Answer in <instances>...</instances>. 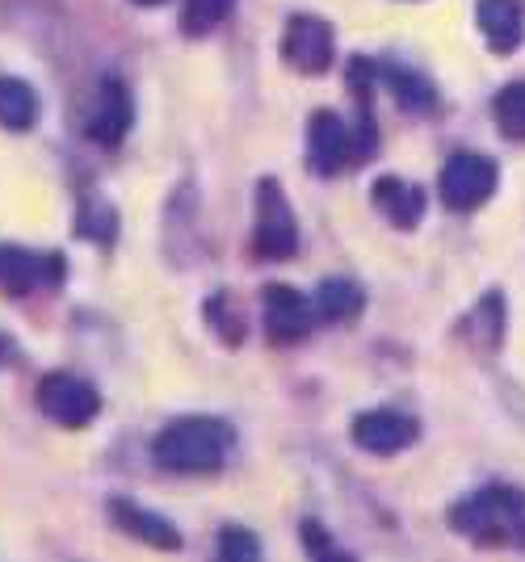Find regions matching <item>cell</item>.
<instances>
[{"instance_id":"cell-1","label":"cell","mask_w":525,"mask_h":562,"mask_svg":"<svg viewBox=\"0 0 525 562\" xmlns=\"http://www.w3.org/2000/svg\"><path fill=\"white\" fill-rule=\"evenodd\" d=\"M236 432L215 416H181L156 437V462L172 474H211L227 462Z\"/></svg>"},{"instance_id":"cell-2","label":"cell","mask_w":525,"mask_h":562,"mask_svg":"<svg viewBox=\"0 0 525 562\" xmlns=\"http://www.w3.org/2000/svg\"><path fill=\"white\" fill-rule=\"evenodd\" d=\"M450 525L476 546H525V495L513 487H483L454 504Z\"/></svg>"},{"instance_id":"cell-3","label":"cell","mask_w":525,"mask_h":562,"mask_svg":"<svg viewBox=\"0 0 525 562\" xmlns=\"http://www.w3.org/2000/svg\"><path fill=\"white\" fill-rule=\"evenodd\" d=\"M496 181H501V172H496V165L488 156L458 151V156H450V165L442 168L437 189H442L450 211H476V206H483L496 193Z\"/></svg>"},{"instance_id":"cell-4","label":"cell","mask_w":525,"mask_h":562,"mask_svg":"<svg viewBox=\"0 0 525 562\" xmlns=\"http://www.w3.org/2000/svg\"><path fill=\"white\" fill-rule=\"evenodd\" d=\"M253 248L265 260H287L299 248V227H294V211L282 198L278 181H261L257 189V232H253Z\"/></svg>"},{"instance_id":"cell-5","label":"cell","mask_w":525,"mask_h":562,"mask_svg":"<svg viewBox=\"0 0 525 562\" xmlns=\"http://www.w3.org/2000/svg\"><path fill=\"white\" fill-rule=\"evenodd\" d=\"M38 407L59 428H85L101 412L97 391L76 374H47L38 382Z\"/></svg>"},{"instance_id":"cell-6","label":"cell","mask_w":525,"mask_h":562,"mask_svg":"<svg viewBox=\"0 0 525 562\" xmlns=\"http://www.w3.org/2000/svg\"><path fill=\"white\" fill-rule=\"evenodd\" d=\"M64 278V257L59 252H30L18 244H0V290L9 299H25L38 285H55Z\"/></svg>"},{"instance_id":"cell-7","label":"cell","mask_w":525,"mask_h":562,"mask_svg":"<svg viewBox=\"0 0 525 562\" xmlns=\"http://www.w3.org/2000/svg\"><path fill=\"white\" fill-rule=\"evenodd\" d=\"M282 59L303 76H320V71L333 68V30L320 18H290L282 30Z\"/></svg>"},{"instance_id":"cell-8","label":"cell","mask_w":525,"mask_h":562,"mask_svg":"<svg viewBox=\"0 0 525 562\" xmlns=\"http://www.w3.org/2000/svg\"><path fill=\"white\" fill-rule=\"evenodd\" d=\"M315 324V303L303 299L294 285H265V336L273 345L303 340Z\"/></svg>"},{"instance_id":"cell-9","label":"cell","mask_w":525,"mask_h":562,"mask_svg":"<svg viewBox=\"0 0 525 562\" xmlns=\"http://www.w3.org/2000/svg\"><path fill=\"white\" fill-rule=\"evenodd\" d=\"M421 437V428L412 416H400L391 407H379V412H361L354 416V446L375 453V458H391V453H404L412 441Z\"/></svg>"},{"instance_id":"cell-10","label":"cell","mask_w":525,"mask_h":562,"mask_svg":"<svg viewBox=\"0 0 525 562\" xmlns=\"http://www.w3.org/2000/svg\"><path fill=\"white\" fill-rule=\"evenodd\" d=\"M349 156H354V135H349V126L333 114V110H320V114H311V126H308V160H311V172H320V177H333L340 168L349 165Z\"/></svg>"},{"instance_id":"cell-11","label":"cell","mask_w":525,"mask_h":562,"mask_svg":"<svg viewBox=\"0 0 525 562\" xmlns=\"http://www.w3.org/2000/svg\"><path fill=\"white\" fill-rule=\"evenodd\" d=\"M131 117H135V110H131L126 85H122V80H101L93 110L85 117V131H89V139H97L101 147H114V143L126 139Z\"/></svg>"},{"instance_id":"cell-12","label":"cell","mask_w":525,"mask_h":562,"mask_svg":"<svg viewBox=\"0 0 525 562\" xmlns=\"http://www.w3.org/2000/svg\"><path fill=\"white\" fill-rule=\"evenodd\" d=\"M110 516H114L119 529H126L131 538H139L144 546H156V550H181V533L172 529V520L147 513V508H139V504H131V499H110Z\"/></svg>"},{"instance_id":"cell-13","label":"cell","mask_w":525,"mask_h":562,"mask_svg":"<svg viewBox=\"0 0 525 562\" xmlns=\"http://www.w3.org/2000/svg\"><path fill=\"white\" fill-rule=\"evenodd\" d=\"M479 30H483V43L496 55H513L525 38L517 0H479Z\"/></svg>"},{"instance_id":"cell-14","label":"cell","mask_w":525,"mask_h":562,"mask_svg":"<svg viewBox=\"0 0 525 562\" xmlns=\"http://www.w3.org/2000/svg\"><path fill=\"white\" fill-rule=\"evenodd\" d=\"M375 206H379L395 227L412 232V227L421 223V214H425V189L407 186L400 177H379V181H375Z\"/></svg>"},{"instance_id":"cell-15","label":"cell","mask_w":525,"mask_h":562,"mask_svg":"<svg viewBox=\"0 0 525 562\" xmlns=\"http://www.w3.org/2000/svg\"><path fill=\"white\" fill-rule=\"evenodd\" d=\"M34 122H38V93H34L25 80L0 76V126H9V131H30Z\"/></svg>"},{"instance_id":"cell-16","label":"cell","mask_w":525,"mask_h":562,"mask_svg":"<svg viewBox=\"0 0 525 562\" xmlns=\"http://www.w3.org/2000/svg\"><path fill=\"white\" fill-rule=\"evenodd\" d=\"M361 311V290L349 278H328L315 290V315L328 324H345Z\"/></svg>"},{"instance_id":"cell-17","label":"cell","mask_w":525,"mask_h":562,"mask_svg":"<svg viewBox=\"0 0 525 562\" xmlns=\"http://www.w3.org/2000/svg\"><path fill=\"white\" fill-rule=\"evenodd\" d=\"M479 319V328H462L467 336H471V345H476L479 352H488V349H496L501 345V336H504V303H501V294H488L483 303L471 311Z\"/></svg>"},{"instance_id":"cell-18","label":"cell","mask_w":525,"mask_h":562,"mask_svg":"<svg viewBox=\"0 0 525 562\" xmlns=\"http://www.w3.org/2000/svg\"><path fill=\"white\" fill-rule=\"evenodd\" d=\"M232 9H236V0H186V9H181V30H186V34H211Z\"/></svg>"},{"instance_id":"cell-19","label":"cell","mask_w":525,"mask_h":562,"mask_svg":"<svg viewBox=\"0 0 525 562\" xmlns=\"http://www.w3.org/2000/svg\"><path fill=\"white\" fill-rule=\"evenodd\" d=\"M496 126L509 139H525V85H509L496 93Z\"/></svg>"},{"instance_id":"cell-20","label":"cell","mask_w":525,"mask_h":562,"mask_svg":"<svg viewBox=\"0 0 525 562\" xmlns=\"http://www.w3.org/2000/svg\"><path fill=\"white\" fill-rule=\"evenodd\" d=\"M391 85H395V97L404 101L407 110H429L433 105V93H429V85H425V80L395 71V76H391Z\"/></svg>"},{"instance_id":"cell-21","label":"cell","mask_w":525,"mask_h":562,"mask_svg":"<svg viewBox=\"0 0 525 562\" xmlns=\"http://www.w3.org/2000/svg\"><path fill=\"white\" fill-rule=\"evenodd\" d=\"M219 554H223V559H257V554H261V541L248 538L244 529H227V533L219 538Z\"/></svg>"},{"instance_id":"cell-22","label":"cell","mask_w":525,"mask_h":562,"mask_svg":"<svg viewBox=\"0 0 525 562\" xmlns=\"http://www.w3.org/2000/svg\"><path fill=\"white\" fill-rule=\"evenodd\" d=\"M303 541H308V550L320 559V554H333V541H328V533H320V525H303Z\"/></svg>"},{"instance_id":"cell-23","label":"cell","mask_w":525,"mask_h":562,"mask_svg":"<svg viewBox=\"0 0 525 562\" xmlns=\"http://www.w3.org/2000/svg\"><path fill=\"white\" fill-rule=\"evenodd\" d=\"M135 4H165V0H135Z\"/></svg>"}]
</instances>
